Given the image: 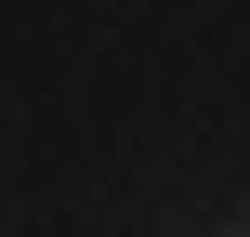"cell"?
<instances>
[{"label":"cell","mask_w":250,"mask_h":237,"mask_svg":"<svg viewBox=\"0 0 250 237\" xmlns=\"http://www.w3.org/2000/svg\"><path fill=\"white\" fill-rule=\"evenodd\" d=\"M211 237H250V211H224V224H211Z\"/></svg>","instance_id":"1"}]
</instances>
